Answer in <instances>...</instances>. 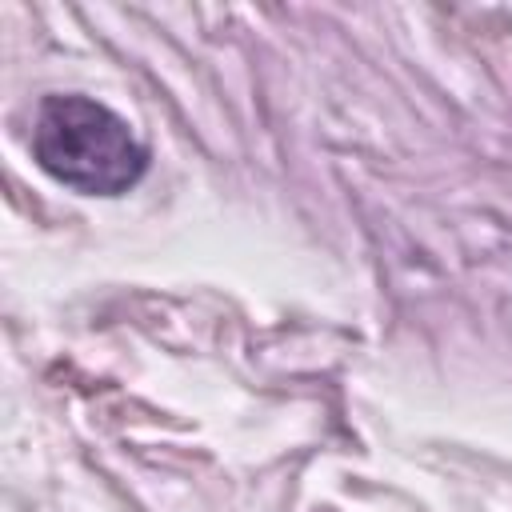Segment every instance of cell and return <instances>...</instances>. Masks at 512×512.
I'll return each instance as SVG.
<instances>
[{
  "mask_svg": "<svg viewBox=\"0 0 512 512\" xmlns=\"http://www.w3.org/2000/svg\"><path fill=\"white\" fill-rule=\"evenodd\" d=\"M28 148L40 172L80 196H124L148 172V148L132 124L84 92H48Z\"/></svg>",
  "mask_w": 512,
  "mask_h": 512,
  "instance_id": "cell-1",
  "label": "cell"
}]
</instances>
